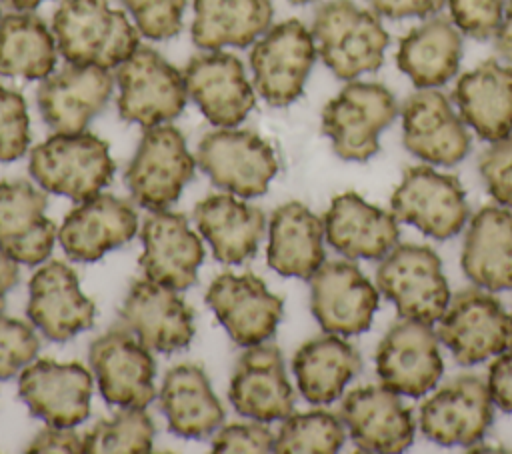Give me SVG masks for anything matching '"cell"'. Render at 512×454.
Returning a JSON list of instances; mask_svg holds the SVG:
<instances>
[{
  "instance_id": "7a4b0ae2",
  "label": "cell",
  "mask_w": 512,
  "mask_h": 454,
  "mask_svg": "<svg viewBox=\"0 0 512 454\" xmlns=\"http://www.w3.org/2000/svg\"><path fill=\"white\" fill-rule=\"evenodd\" d=\"M312 36L322 62L340 80L376 72L384 62L388 32L374 10L350 0H328L318 6Z\"/></svg>"
},
{
  "instance_id": "d6a6232c",
  "label": "cell",
  "mask_w": 512,
  "mask_h": 454,
  "mask_svg": "<svg viewBox=\"0 0 512 454\" xmlns=\"http://www.w3.org/2000/svg\"><path fill=\"white\" fill-rule=\"evenodd\" d=\"M462 270L490 292L512 290V210L484 206L470 220L462 246Z\"/></svg>"
},
{
  "instance_id": "4dcf8cb0",
  "label": "cell",
  "mask_w": 512,
  "mask_h": 454,
  "mask_svg": "<svg viewBox=\"0 0 512 454\" xmlns=\"http://www.w3.org/2000/svg\"><path fill=\"white\" fill-rule=\"evenodd\" d=\"M268 266L280 276L310 280L324 264V220L302 202H286L272 212Z\"/></svg>"
},
{
  "instance_id": "f546056e",
  "label": "cell",
  "mask_w": 512,
  "mask_h": 454,
  "mask_svg": "<svg viewBox=\"0 0 512 454\" xmlns=\"http://www.w3.org/2000/svg\"><path fill=\"white\" fill-rule=\"evenodd\" d=\"M460 118L486 140L496 142L512 132V68L486 60L462 74L454 88Z\"/></svg>"
},
{
  "instance_id": "f5cc1de1",
  "label": "cell",
  "mask_w": 512,
  "mask_h": 454,
  "mask_svg": "<svg viewBox=\"0 0 512 454\" xmlns=\"http://www.w3.org/2000/svg\"><path fill=\"white\" fill-rule=\"evenodd\" d=\"M290 2H294V4H308V2H312V0H290Z\"/></svg>"
},
{
  "instance_id": "b9f144b4",
  "label": "cell",
  "mask_w": 512,
  "mask_h": 454,
  "mask_svg": "<svg viewBox=\"0 0 512 454\" xmlns=\"http://www.w3.org/2000/svg\"><path fill=\"white\" fill-rule=\"evenodd\" d=\"M40 340L30 324L0 312V380L14 378L38 354Z\"/></svg>"
},
{
  "instance_id": "6da1fadb",
  "label": "cell",
  "mask_w": 512,
  "mask_h": 454,
  "mask_svg": "<svg viewBox=\"0 0 512 454\" xmlns=\"http://www.w3.org/2000/svg\"><path fill=\"white\" fill-rule=\"evenodd\" d=\"M52 32L70 64L118 68L140 46L136 28L108 0H62Z\"/></svg>"
},
{
  "instance_id": "52a82bcc",
  "label": "cell",
  "mask_w": 512,
  "mask_h": 454,
  "mask_svg": "<svg viewBox=\"0 0 512 454\" xmlns=\"http://www.w3.org/2000/svg\"><path fill=\"white\" fill-rule=\"evenodd\" d=\"M196 160L182 132L172 124L146 128L124 180L132 198L146 210H168L194 176Z\"/></svg>"
},
{
  "instance_id": "5bb4252c",
  "label": "cell",
  "mask_w": 512,
  "mask_h": 454,
  "mask_svg": "<svg viewBox=\"0 0 512 454\" xmlns=\"http://www.w3.org/2000/svg\"><path fill=\"white\" fill-rule=\"evenodd\" d=\"M310 308L324 332L354 336L370 328L378 292L354 262H324L310 278Z\"/></svg>"
},
{
  "instance_id": "ba28073f",
  "label": "cell",
  "mask_w": 512,
  "mask_h": 454,
  "mask_svg": "<svg viewBox=\"0 0 512 454\" xmlns=\"http://www.w3.org/2000/svg\"><path fill=\"white\" fill-rule=\"evenodd\" d=\"M312 32L300 20H286L266 30L250 52L256 92L276 108L300 98L316 60Z\"/></svg>"
},
{
  "instance_id": "60d3db41",
  "label": "cell",
  "mask_w": 512,
  "mask_h": 454,
  "mask_svg": "<svg viewBox=\"0 0 512 454\" xmlns=\"http://www.w3.org/2000/svg\"><path fill=\"white\" fill-rule=\"evenodd\" d=\"M136 28L150 40H168L182 30L186 0H120Z\"/></svg>"
},
{
  "instance_id": "ffe728a7",
  "label": "cell",
  "mask_w": 512,
  "mask_h": 454,
  "mask_svg": "<svg viewBox=\"0 0 512 454\" xmlns=\"http://www.w3.org/2000/svg\"><path fill=\"white\" fill-rule=\"evenodd\" d=\"M112 74L92 64H70L42 80L36 100L44 122L54 132H84L112 96Z\"/></svg>"
},
{
  "instance_id": "d4e9b609",
  "label": "cell",
  "mask_w": 512,
  "mask_h": 454,
  "mask_svg": "<svg viewBox=\"0 0 512 454\" xmlns=\"http://www.w3.org/2000/svg\"><path fill=\"white\" fill-rule=\"evenodd\" d=\"M136 230L138 216L128 202L112 194H96L66 214L58 240L70 260L96 262L130 242Z\"/></svg>"
},
{
  "instance_id": "44dd1931",
  "label": "cell",
  "mask_w": 512,
  "mask_h": 454,
  "mask_svg": "<svg viewBox=\"0 0 512 454\" xmlns=\"http://www.w3.org/2000/svg\"><path fill=\"white\" fill-rule=\"evenodd\" d=\"M404 146L430 164L452 166L470 152V134L450 100L434 90L420 88L402 104Z\"/></svg>"
},
{
  "instance_id": "ac0fdd59",
  "label": "cell",
  "mask_w": 512,
  "mask_h": 454,
  "mask_svg": "<svg viewBox=\"0 0 512 454\" xmlns=\"http://www.w3.org/2000/svg\"><path fill=\"white\" fill-rule=\"evenodd\" d=\"M26 316L52 342H66L94 326L96 306L82 294L76 272L60 260L42 264L30 278Z\"/></svg>"
},
{
  "instance_id": "ab89813d",
  "label": "cell",
  "mask_w": 512,
  "mask_h": 454,
  "mask_svg": "<svg viewBox=\"0 0 512 454\" xmlns=\"http://www.w3.org/2000/svg\"><path fill=\"white\" fill-rule=\"evenodd\" d=\"M30 146V118L20 92L0 84V162H12Z\"/></svg>"
},
{
  "instance_id": "74e56055",
  "label": "cell",
  "mask_w": 512,
  "mask_h": 454,
  "mask_svg": "<svg viewBox=\"0 0 512 454\" xmlns=\"http://www.w3.org/2000/svg\"><path fill=\"white\" fill-rule=\"evenodd\" d=\"M154 444V422L144 408H124L84 434V454H146Z\"/></svg>"
},
{
  "instance_id": "cb8c5ba5",
  "label": "cell",
  "mask_w": 512,
  "mask_h": 454,
  "mask_svg": "<svg viewBox=\"0 0 512 454\" xmlns=\"http://www.w3.org/2000/svg\"><path fill=\"white\" fill-rule=\"evenodd\" d=\"M228 398L240 416L256 422L288 418L294 410V392L280 350L264 342L248 346L238 358Z\"/></svg>"
},
{
  "instance_id": "4316f807",
  "label": "cell",
  "mask_w": 512,
  "mask_h": 454,
  "mask_svg": "<svg viewBox=\"0 0 512 454\" xmlns=\"http://www.w3.org/2000/svg\"><path fill=\"white\" fill-rule=\"evenodd\" d=\"M46 206V194L30 182H0V250L14 262L38 266L50 256L58 230Z\"/></svg>"
},
{
  "instance_id": "f1b7e54d",
  "label": "cell",
  "mask_w": 512,
  "mask_h": 454,
  "mask_svg": "<svg viewBox=\"0 0 512 454\" xmlns=\"http://www.w3.org/2000/svg\"><path fill=\"white\" fill-rule=\"evenodd\" d=\"M194 220L222 264H244L258 252L266 228L260 208L230 194H212L196 204Z\"/></svg>"
},
{
  "instance_id": "484cf974",
  "label": "cell",
  "mask_w": 512,
  "mask_h": 454,
  "mask_svg": "<svg viewBox=\"0 0 512 454\" xmlns=\"http://www.w3.org/2000/svg\"><path fill=\"white\" fill-rule=\"evenodd\" d=\"M142 244L140 268L148 280L174 290H186L196 282L204 246L184 214L158 210L148 216L142 226Z\"/></svg>"
},
{
  "instance_id": "2e32d148",
  "label": "cell",
  "mask_w": 512,
  "mask_h": 454,
  "mask_svg": "<svg viewBox=\"0 0 512 454\" xmlns=\"http://www.w3.org/2000/svg\"><path fill=\"white\" fill-rule=\"evenodd\" d=\"M438 338L430 324L404 318L382 338L376 350V372L382 384L396 394L420 398L442 376Z\"/></svg>"
},
{
  "instance_id": "3957f363",
  "label": "cell",
  "mask_w": 512,
  "mask_h": 454,
  "mask_svg": "<svg viewBox=\"0 0 512 454\" xmlns=\"http://www.w3.org/2000/svg\"><path fill=\"white\" fill-rule=\"evenodd\" d=\"M114 160L108 144L88 132H56L30 152L28 172L52 194L84 202L114 178Z\"/></svg>"
},
{
  "instance_id": "4fadbf2b",
  "label": "cell",
  "mask_w": 512,
  "mask_h": 454,
  "mask_svg": "<svg viewBox=\"0 0 512 454\" xmlns=\"http://www.w3.org/2000/svg\"><path fill=\"white\" fill-rule=\"evenodd\" d=\"M18 392L32 416L50 426L74 428L90 414L92 374L80 362L42 358L20 372Z\"/></svg>"
},
{
  "instance_id": "9c48e42d",
  "label": "cell",
  "mask_w": 512,
  "mask_h": 454,
  "mask_svg": "<svg viewBox=\"0 0 512 454\" xmlns=\"http://www.w3.org/2000/svg\"><path fill=\"white\" fill-rule=\"evenodd\" d=\"M438 338L456 362L472 366L512 348V316L492 294L466 288L450 298L440 318Z\"/></svg>"
},
{
  "instance_id": "bcb514c9",
  "label": "cell",
  "mask_w": 512,
  "mask_h": 454,
  "mask_svg": "<svg viewBox=\"0 0 512 454\" xmlns=\"http://www.w3.org/2000/svg\"><path fill=\"white\" fill-rule=\"evenodd\" d=\"M26 452H64V454H84V436L72 428L46 426L34 440L26 446Z\"/></svg>"
},
{
  "instance_id": "5b68a950",
  "label": "cell",
  "mask_w": 512,
  "mask_h": 454,
  "mask_svg": "<svg viewBox=\"0 0 512 454\" xmlns=\"http://www.w3.org/2000/svg\"><path fill=\"white\" fill-rule=\"evenodd\" d=\"M398 116L394 94L378 82L346 84L322 110V132L342 160L364 162L378 150V136Z\"/></svg>"
},
{
  "instance_id": "83f0119b",
  "label": "cell",
  "mask_w": 512,
  "mask_h": 454,
  "mask_svg": "<svg viewBox=\"0 0 512 454\" xmlns=\"http://www.w3.org/2000/svg\"><path fill=\"white\" fill-rule=\"evenodd\" d=\"M396 216L354 192L336 196L324 214V238L346 258L378 260L398 242Z\"/></svg>"
},
{
  "instance_id": "7dc6e473",
  "label": "cell",
  "mask_w": 512,
  "mask_h": 454,
  "mask_svg": "<svg viewBox=\"0 0 512 454\" xmlns=\"http://www.w3.org/2000/svg\"><path fill=\"white\" fill-rule=\"evenodd\" d=\"M488 392L492 402L504 410L512 412V348L504 350L488 370Z\"/></svg>"
},
{
  "instance_id": "e575fe53",
  "label": "cell",
  "mask_w": 512,
  "mask_h": 454,
  "mask_svg": "<svg viewBox=\"0 0 512 454\" xmlns=\"http://www.w3.org/2000/svg\"><path fill=\"white\" fill-rule=\"evenodd\" d=\"M460 58V30L448 18H432L400 40L396 64L418 88H436L456 76Z\"/></svg>"
},
{
  "instance_id": "8992f818",
  "label": "cell",
  "mask_w": 512,
  "mask_h": 454,
  "mask_svg": "<svg viewBox=\"0 0 512 454\" xmlns=\"http://www.w3.org/2000/svg\"><path fill=\"white\" fill-rule=\"evenodd\" d=\"M376 282L400 316L424 324L440 320L450 302L440 258L428 246L396 244L378 266Z\"/></svg>"
},
{
  "instance_id": "d6986e66",
  "label": "cell",
  "mask_w": 512,
  "mask_h": 454,
  "mask_svg": "<svg viewBox=\"0 0 512 454\" xmlns=\"http://www.w3.org/2000/svg\"><path fill=\"white\" fill-rule=\"evenodd\" d=\"M492 404L480 378L460 376L422 404L418 424L436 444L474 446L492 424Z\"/></svg>"
},
{
  "instance_id": "f907efd6",
  "label": "cell",
  "mask_w": 512,
  "mask_h": 454,
  "mask_svg": "<svg viewBox=\"0 0 512 454\" xmlns=\"http://www.w3.org/2000/svg\"><path fill=\"white\" fill-rule=\"evenodd\" d=\"M18 278H20L18 262H14L10 256H6V254L0 250V312H2V308H4L6 294L16 286Z\"/></svg>"
},
{
  "instance_id": "9a60e30c",
  "label": "cell",
  "mask_w": 512,
  "mask_h": 454,
  "mask_svg": "<svg viewBox=\"0 0 512 454\" xmlns=\"http://www.w3.org/2000/svg\"><path fill=\"white\" fill-rule=\"evenodd\" d=\"M206 304L238 346L266 342L282 318V300L254 274L222 272L206 290Z\"/></svg>"
},
{
  "instance_id": "d590c367",
  "label": "cell",
  "mask_w": 512,
  "mask_h": 454,
  "mask_svg": "<svg viewBox=\"0 0 512 454\" xmlns=\"http://www.w3.org/2000/svg\"><path fill=\"white\" fill-rule=\"evenodd\" d=\"M270 0H194L192 40L198 48H244L270 28Z\"/></svg>"
},
{
  "instance_id": "8fae6325",
  "label": "cell",
  "mask_w": 512,
  "mask_h": 454,
  "mask_svg": "<svg viewBox=\"0 0 512 454\" xmlns=\"http://www.w3.org/2000/svg\"><path fill=\"white\" fill-rule=\"evenodd\" d=\"M396 220L416 226L436 240L456 236L468 220V202L460 180L432 166H410L390 198Z\"/></svg>"
},
{
  "instance_id": "603a6c76",
  "label": "cell",
  "mask_w": 512,
  "mask_h": 454,
  "mask_svg": "<svg viewBox=\"0 0 512 454\" xmlns=\"http://www.w3.org/2000/svg\"><path fill=\"white\" fill-rule=\"evenodd\" d=\"M340 418L358 450L364 452L394 454L406 450L414 440L410 408L384 384L348 392L340 404Z\"/></svg>"
},
{
  "instance_id": "8d00e7d4",
  "label": "cell",
  "mask_w": 512,
  "mask_h": 454,
  "mask_svg": "<svg viewBox=\"0 0 512 454\" xmlns=\"http://www.w3.org/2000/svg\"><path fill=\"white\" fill-rule=\"evenodd\" d=\"M56 38L46 22L32 12L0 18V74L44 80L56 66Z\"/></svg>"
},
{
  "instance_id": "f35d334b",
  "label": "cell",
  "mask_w": 512,
  "mask_h": 454,
  "mask_svg": "<svg viewBox=\"0 0 512 454\" xmlns=\"http://www.w3.org/2000/svg\"><path fill=\"white\" fill-rule=\"evenodd\" d=\"M344 422L332 412L312 410L302 414H290L274 442L278 454H332L344 444Z\"/></svg>"
},
{
  "instance_id": "1f68e13d",
  "label": "cell",
  "mask_w": 512,
  "mask_h": 454,
  "mask_svg": "<svg viewBox=\"0 0 512 454\" xmlns=\"http://www.w3.org/2000/svg\"><path fill=\"white\" fill-rule=\"evenodd\" d=\"M158 398L170 432L180 438H208L224 422V408L198 364L186 362L170 368Z\"/></svg>"
},
{
  "instance_id": "7bdbcfd3",
  "label": "cell",
  "mask_w": 512,
  "mask_h": 454,
  "mask_svg": "<svg viewBox=\"0 0 512 454\" xmlns=\"http://www.w3.org/2000/svg\"><path fill=\"white\" fill-rule=\"evenodd\" d=\"M508 0H448L454 26L474 40L496 34Z\"/></svg>"
},
{
  "instance_id": "816d5d0a",
  "label": "cell",
  "mask_w": 512,
  "mask_h": 454,
  "mask_svg": "<svg viewBox=\"0 0 512 454\" xmlns=\"http://www.w3.org/2000/svg\"><path fill=\"white\" fill-rule=\"evenodd\" d=\"M2 2L18 12H28V10H34L44 0H2Z\"/></svg>"
},
{
  "instance_id": "db71d44e",
  "label": "cell",
  "mask_w": 512,
  "mask_h": 454,
  "mask_svg": "<svg viewBox=\"0 0 512 454\" xmlns=\"http://www.w3.org/2000/svg\"><path fill=\"white\" fill-rule=\"evenodd\" d=\"M0 18H2V14H0Z\"/></svg>"
},
{
  "instance_id": "f6af8a7d",
  "label": "cell",
  "mask_w": 512,
  "mask_h": 454,
  "mask_svg": "<svg viewBox=\"0 0 512 454\" xmlns=\"http://www.w3.org/2000/svg\"><path fill=\"white\" fill-rule=\"evenodd\" d=\"M274 434L264 424H228L212 438L214 452H274Z\"/></svg>"
},
{
  "instance_id": "836d02e7",
  "label": "cell",
  "mask_w": 512,
  "mask_h": 454,
  "mask_svg": "<svg viewBox=\"0 0 512 454\" xmlns=\"http://www.w3.org/2000/svg\"><path fill=\"white\" fill-rule=\"evenodd\" d=\"M360 368L358 350L330 332L304 342L292 360L298 390L312 404L334 402Z\"/></svg>"
},
{
  "instance_id": "c3c4849f",
  "label": "cell",
  "mask_w": 512,
  "mask_h": 454,
  "mask_svg": "<svg viewBox=\"0 0 512 454\" xmlns=\"http://www.w3.org/2000/svg\"><path fill=\"white\" fill-rule=\"evenodd\" d=\"M378 16L400 20V18H426L440 12L446 0H368Z\"/></svg>"
},
{
  "instance_id": "e0dca14e",
  "label": "cell",
  "mask_w": 512,
  "mask_h": 454,
  "mask_svg": "<svg viewBox=\"0 0 512 454\" xmlns=\"http://www.w3.org/2000/svg\"><path fill=\"white\" fill-rule=\"evenodd\" d=\"M184 80L188 96L214 126L234 128L242 124L256 104L244 64L234 54L210 50L190 58Z\"/></svg>"
},
{
  "instance_id": "7402d4cb",
  "label": "cell",
  "mask_w": 512,
  "mask_h": 454,
  "mask_svg": "<svg viewBox=\"0 0 512 454\" xmlns=\"http://www.w3.org/2000/svg\"><path fill=\"white\" fill-rule=\"evenodd\" d=\"M176 292L144 278L132 282L124 298L120 318L150 350L170 354L186 348L194 336V312Z\"/></svg>"
},
{
  "instance_id": "ee69618b",
  "label": "cell",
  "mask_w": 512,
  "mask_h": 454,
  "mask_svg": "<svg viewBox=\"0 0 512 454\" xmlns=\"http://www.w3.org/2000/svg\"><path fill=\"white\" fill-rule=\"evenodd\" d=\"M478 168L490 196L512 210V132L492 142L482 154Z\"/></svg>"
},
{
  "instance_id": "7c38bea8",
  "label": "cell",
  "mask_w": 512,
  "mask_h": 454,
  "mask_svg": "<svg viewBox=\"0 0 512 454\" xmlns=\"http://www.w3.org/2000/svg\"><path fill=\"white\" fill-rule=\"evenodd\" d=\"M90 364L104 400L120 408H146L154 396L156 364L126 326L110 328L90 346Z\"/></svg>"
},
{
  "instance_id": "681fc988",
  "label": "cell",
  "mask_w": 512,
  "mask_h": 454,
  "mask_svg": "<svg viewBox=\"0 0 512 454\" xmlns=\"http://www.w3.org/2000/svg\"><path fill=\"white\" fill-rule=\"evenodd\" d=\"M494 46H496V52L508 64H512V0H508L502 22L494 34Z\"/></svg>"
},
{
  "instance_id": "30bf717a",
  "label": "cell",
  "mask_w": 512,
  "mask_h": 454,
  "mask_svg": "<svg viewBox=\"0 0 512 454\" xmlns=\"http://www.w3.org/2000/svg\"><path fill=\"white\" fill-rule=\"evenodd\" d=\"M196 162L218 188L242 198L264 194L278 172L272 146L250 130L234 128L204 134L196 150Z\"/></svg>"
},
{
  "instance_id": "277c9868",
  "label": "cell",
  "mask_w": 512,
  "mask_h": 454,
  "mask_svg": "<svg viewBox=\"0 0 512 454\" xmlns=\"http://www.w3.org/2000/svg\"><path fill=\"white\" fill-rule=\"evenodd\" d=\"M118 114L124 122L152 128L174 120L186 106L184 74L156 50L138 46L116 70Z\"/></svg>"
}]
</instances>
